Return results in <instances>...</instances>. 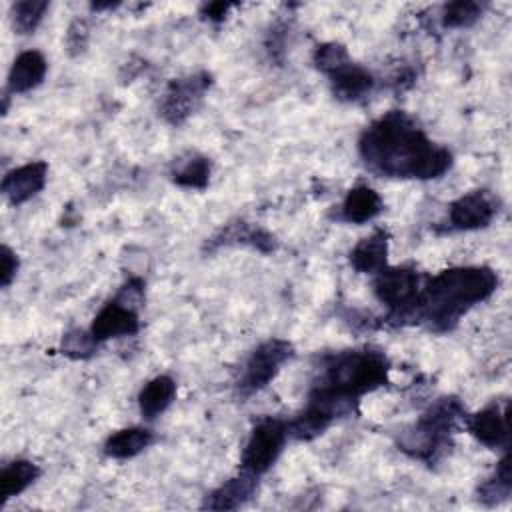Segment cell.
<instances>
[{"instance_id": "7", "label": "cell", "mask_w": 512, "mask_h": 512, "mask_svg": "<svg viewBox=\"0 0 512 512\" xmlns=\"http://www.w3.org/2000/svg\"><path fill=\"white\" fill-rule=\"evenodd\" d=\"M286 440H288V422L272 416L258 420L244 446L240 468L256 476H262L278 460Z\"/></svg>"}, {"instance_id": "14", "label": "cell", "mask_w": 512, "mask_h": 512, "mask_svg": "<svg viewBox=\"0 0 512 512\" xmlns=\"http://www.w3.org/2000/svg\"><path fill=\"white\" fill-rule=\"evenodd\" d=\"M252 246L264 254L272 252L276 248V240L270 232L252 226L248 222H230L228 226H224L222 230H218L208 242H206V250H216L220 246Z\"/></svg>"}, {"instance_id": "4", "label": "cell", "mask_w": 512, "mask_h": 512, "mask_svg": "<svg viewBox=\"0 0 512 512\" xmlns=\"http://www.w3.org/2000/svg\"><path fill=\"white\" fill-rule=\"evenodd\" d=\"M462 416H466V412L458 398H440L400 434L398 448L412 458L434 464L450 448L456 422Z\"/></svg>"}, {"instance_id": "3", "label": "cell", "mask_w": 512, "mask_h": 512, "mask_svg": "<svg viewBox=\"0 0 512 512\" xmlns=\"http://www.w3.org/2000/svg\"><path fill=\"white\" fill-rule=\"evenodd\" d=\"M390 360L374 348L340 350L320 358L314 390L326 392L340 400L358 404V400L388 382Z\"/></svg>"}, {"instance_id": "11", "label": "cell", "mask_w": 512, "mask_h": 512, "mask_svg": "<svg viewBox=\"0 0 512 512\" xmlns=\"http://www.w3.org/2000/svg\"><path fill=\"white\" fill-rule=\"evenodd\" d=\"M468 432L488 448H508V406L492 402L482 410L464 416Z\"/></svg>"}, {"instance_id": "23", "label": "cell", "mask_w": 512, "mask_h": 512, "mask_svg": "<svg viewBox=\"0 0 512 512\" xmlns=\"http://www.w3.org/2000/svg\"><path fill=\"white\" fill-rule=\"evenodd\" d=\"M512 476H510V454L506 452L498 462L494 474L478 486V500L486 506L502 504L510 498Z\"/></svg>"}, {"instance_id": "12", "label": "cell", "mask_w": 512, "mask_h": 512, "mask_svg": "<svg viewBox=\"0 0 512 512\" xmlns=\"http://www.w3.org/2000/svg\"><path fill=\"white\" fill-rule=\"evenodd\" d=\"M46 176H48V164L44 160L18 166L4 176L2 194L12 206H20L44 188Z\"/></svg>"}, {"instance_id": "8", "label": "cell", "mask_w": 512, "mask_h": 512, "mask_svg": "<svg viewBox=\"0 0 512 512\" xmlns=\"http://www.w3.org/2000/svg\"><path fill=\"white\" fill-rule=\"evenodd\" d=\"M210 84H212V76L204 70L172 80L160 100V106H158L160 116L172 126L184 124L202 104Z\"/></svg>"}, {"instance_id": "2", "label": "cell", "mask_w": 512, "mask_h": 512, "mask_svg": "<svg viewBox=\"0 0 512 512\" xmlns=\"http://www.w3.org/2000/svg\"><path fill=\"white\" fill-rule=\"evenodd\" d=\"M498 276L488 266H458L432 276L420 292L416 320L434 332L452 330L476 304L494 294Z\"/></svg>"}, {"instance_id": "6", "label": "cell", "mask_w": 512, "mask_h": 512, "mask_svg": "<svg viewBox=\"0 0 512 512\" xmlns=\"http://www.w3.org/2000/svg\"><path fill=\"white\" fill-rule=\"evenodd\" d=\"M294 356V346L282 338H270L254 348L238 378V392L250 396L266 388L280 368Z\"/></svg>"}, {"instance_id": "27", "label": "cell", "mask_w": 512, "mask_h": 512, "mask_svg": "<svg viewBox=\"0 0 512 512\" xmlns=\"http://www.w3.org/2000/svg\"><path fill=\"white\" fill-rule=\"evenodd\" d=\"M350 60L346 48L342 44H336V42H328V44H322L316 48L314 52V64L320 72H324L326 76L330 72H334L336 68H340L342 64H346Z\"/></svg>"}, {"instance_id": "24", "label": "cell", "mask_w": 512, "mask_h": 512, "mask_svg": "<svg viewBox=\"0 0 512 512\" xmlns=\"http://www.w3.org/2000/svg\"><path fill=\"white\" fill-rule=\"evenodd\" d=\"M48 10L46 0H22L12 6V26L18 34H30L42 22Z\"/></svg>"}, {"instance_id": "9", "label": "cell", "mask_w": 512, "mask_h": 512, "mask_svg": "<svg viewBox=\"0 0 512 512\" xmlns=\"http://www.w3.org/2000/svg\"><path fill=\"white\" fill-rule=\"evenodd\" d=\"M498 212V202L486 190H474L450 204L448 222L454 230L486 228Z\"/></svg>"}, {"instance_id": "25", "label": "cell", "mask_w": 512, "mask_h": 512, "mask_svg": "<svg viewBox=\"0 0 512 512\" xmlns=\"http://www.w3.org/2000/svg\"><path fill=\"white\" fill-rule=\"evenodd\" d=\"M482 14V4L470 0L450 2L442 8V26L444 28H468Z\"/></svg>"}, {"instance_id": "30", "label": "cell", "mask_w": 512, "mask_h": 512, "mask_svg": "<svg viewBox=\"0 0 512 512\" xmlns=\"http://www.w3.org/2000/svg\"><path fill=\"white\" fill-rule=\"evenodd\" d=\"M230 8H232L230 4H224V2H212V4H206V6L202 8V16H206L208 20L220 22V20H224V18H226V14H228V10H230Z\"/></svg>"}, {"instance_id": "19", "label": "cell", "mask_w": 512, "mask_h": 512, "mask_svg": "<svg viewBox=\"0 0 512 512\" xmlns=\"http://www.w3.org/2000/svg\"><path fill=\"white\" fill-rule=\"evenodd\" d=\"M154 442V434L148 428L132 426L110 434L104 442V454L114 460H128L144 452Z\"/></svg>"}, {"instance_id": "16", "label": "cell", "mask_w": 512, "mask_h": 512, "mask_svg": "<svg viewBox=\"0 0 512 512\" xmlns=\"http://www.w3.org/2000/svg\"><path fill=\"white\" fill-rule=\"evenodd\" d=\"M46 70V58L38 50H26L18 54L8 72V92L24 94L36 88L44 80Z\"/></svg>"}, {"instance_id": "13", "label": "cell", "mask_w": 512, "mask_h": 512, "mask_svg": "<svg viewBox=\"0 0 512 512\" xmlns=\"http://www.w3.org/2000/svg\"><path fill=\"white\" fill-rule=\"evenodd\" d=\"M258 488V476L240 468V472L228 478L224 484L206 494L202 508L208 510H236L252 498Z\"/></svg>"}, {"instance_id": "1", "label": "cell", "mask_w": 512, "mask_h": 512, "mask_svg": "<svg viewBox=\"0 0 512 512\" xmlns=\"http://www.w3.org/2000/svg\"><path fill=\"white\" fill-rule=\"evenodd\" d=\"M358 152L372 174L402 180H434L452 166V152L432 142L406 112L390 110L364 128Z\"/></svg>"}, {"instance_id": "20", "label": "cell", "mask_w": 512, "mask_h": 512, "mask_svg": "<svg viewBox=\"0 0 512 512\" xmlns=\"http://www.w3.org/2000/svg\"><path fill=\"white\" fill-rule=\"evenodd\" d=\"M210 174H212L210 160L198 152H188L180 156L170 170L172 182L190 190H204L210 182Z\"/></svg>"}, {"instance_id": "28", "label": "cell", "mask_w": 512, "mask_h": 512, "mask_svg": "<svg viewBox=\"0 0 512 512\" xmlns=\"http://www.w3.org/2000/svg\"><path fill=\"white\" fill-rule=\"evenodd\" d=\"M88 36H90V32H88V26H86L84 20L72 22L70 28H68V32H66L68 52H70L72 56L80 54V52L86 48V44H88Z\"/></svg>"}, {"instance_id": "26", "label": "cell", "mask_w": 512, "mask_h": 512, "mask_svg": "<svg viewBox=\"0 0 512 512\" xmlns=\"http://www.w3.org/2000/svg\"><path fill=\"white\" fill-rule=\"evenodd\" d=\"M98 342L94 340V336L90 334V330H70L64 334L62 338V354L80 360V358H88L96 352Z\"/></svg>"}, {"instance_id": "10", "label": "cell", "mask_w": 512, "mask_h": 512, "mask_svg": "<svg viewBox=\"0 0 512 512\" xmlns=\"http://www.w3.org/2000/svg\"><path fill=\"white\" fill-rule=\"evenodd\" d=\"M140 330V318L136 308L120 302V300H110L92 320L90 324V334L94 340L100 344L110 338H120V336H132Z\"/></svg>"}, {"instance_id": "22", "label": "cell", "mask_w": 512, "mask_h": 512, "mask_svg": "<svg viewBox=\"0 0 512 512\" xmlns=\"http://www.w3.org/2000/svg\"><path fill=\"white\" fill-rule=\"evenodd\" d=\"M40 476V468L30 460H14L6 464L0 472V496L6 502L12 496L22 494L36 478Z\"/></svg>"}, {"instance_id": "5", "label": "cell", "mask_w": 512, "mask_h": 512, "mask_svg": "<svg viewBox=\"0 0 512 512\" xmlns=\"http://www.w3.org/2000/svg\"><path fill=\"white\" fill-rule=\"evenodd\" d=\"M420 272L412 266H384L374 278L376 298L388 306L398 320L416 318V306L422 292Z\"/></svg>"}, {"instance_id": "21", "label": "cell", "mask_w": 512, "mask_h": 512, "mask_svg": "<svg viewBox=\"0 0 512 512\" xmlns=\"http://www.w3.org/2000/svg\"><path fill=\"white\" fill-rule=\"evenodd\" d=\"M174 396H176V382L170 376L162 374L148 380L138 394L140 414L146 420H154L172 404Z\"/></svg>"}, {"instance_id": "15", "label": "cell", "mask_w": 512, "mask_h": 512, "mask_svg": "<svg viewBox=\"0 0 512 512\" xmlns=\"http://www.w3.org/2000/svg\"><path fill=\"white\" fill-rule=\"evenodd\" d=\"M330 78V88L332 94L342 100V102H354L364 98L372 86H374V78L372 74L362 68L360 64H354L352 60H348L346 64H342L340 68H336L334 72L328 74Z\"/></svg>"}, {"instance_id": "18", "label": "cell", "mask_w": 512, "mask_h": 512, "mask_svg": "<svg viewBox=\"0 0 512 512\" xmlns=\"http://www.w3.org/2000/svg\"><path fill=\"white\" fill-rule=\"evenodd\" d=\"M384 204L380 194L370 188V186H356L348 190L342 206H340V216L346 222L352 224H364L372 218H376L382 212Z\"/></svg>"}, {"instance_id": "17", "label": "cell", "mask_w": 512, "mask_h": 512, "mask_svg": "<svg viewBox=\"0 0 512 512\" xmlns=\"http://www.w3.org/2000/svg\"><path fill=\"white\" fill-rule=\"evenodd\" d=\"M388 256V232L374 230L370 236L362 238L350 250V264L356 272L378 274L386 266Z\"/></svg>"}, {"instance_id": "29", "label": "cell", "mask_w": 512, "mask_h": 512, "mask_svg": "<svg viewBox=\"0 0 512 512\" xmlns=\"http://www.w3.org/2000/svg\"><path fill=\"white\" fill-rule=\"evenodd\" d=\"M0 262H2V268H0V282H2V286L6 288V286L14 280L16 272H18V258H16V254H14L8 246H2Z\"/></svg>"}]
</instances>
